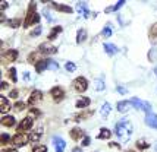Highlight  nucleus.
Listing matches in <instances>:
<instances>
[{
    "label": "nucleus",
    "instance_id": "obj_37",
    "mask_svg": "<svg viewBox=\"0 0 157 152\" xmlns=\"http://www.w3.org/2000/svg\"><path fill=\"white\" fill-rule=\"evenodd\" d=\"M110 35H112V28L106 27L104 29H103V37H106V38H107V37H110Z\"/></svg>",
    "mask_w": 157,
    "mask_h": 152
},
{
    "label": "nucleus",
    "instance_id": "obj_41",
    "mask_svg": "<svg viewBox=\"0 0 157 152\" xmlns=\"http://www.w3.org/2000/svg\"><path fill=\"white\" fill-rule=\"evenodd\" d=\"M15 108H16L18 111L24 110V108H25V104H24V103H21V101H18V103H16V105H15Z\"/></svg>",
    "mask_w": 157,
    "mask_h": 152
},
{
    "label": "nucleus",
    "instance_id": "obj_8",
    "mask_svg": "<svg viewBox=\"0 0 157 152\" xmlns=\"http://www.w3.org/2000/svg\"><path fill=\"white\" fill-rule=\"evenodd\" d=\"M53 145H55L56 152H63L65 148H66V142H65L62 138L56 136V138H53Z\"/></svg>",
    "mask_w": 157,
    "mask_h": 152
},
{
    "label": "nucleus",
    "instance_id": "obj_51",
    "mask_svg": "<svg viewBox=\"0 0 157 152\" xmlns=\"http://www.w3.org/2000/svg\"><path fill=\"white\" fill-rule=\"evenodd\" d=\"M28 79H29V73H28V72H25V81H28Z\"/></svg>",
    "mask_w": 157,
    "mask_h": 152
},
{
    "label": "nucleus",
    "instance_id": "obj_28",
    "mask_svg": "<svg viewBox=\"0 0 157 152\" xmlns=\"http://www.w3.org/2000/svg\"><path fill=\"white\" fill-rule=\"evenodd\" d=\"M29 139H31V142H38L41 139V130L31 133V135H29Z\"/></svg>",
    "mask_w": 157,
    "mask_h": 152
},
{
    "label": "nucleus",
    "instance_id": "obj_4",
    "mask_svg": "<svg viewBox=\"0 0 157 152\" xmlns=\"http://www.w3.org/2000/svg\"><path fill=\"white\" fill-rule=\"evenodd\" d=\"M28 142H31V139H29V135H25V133H18L12 138V145L16 148L25 146Z\"/></svg>",
    "mask_w": 157,
    "mask_h": 152
},
{
    "label": "nucleus",
    "instance_id": "obj_24",
    "mask_svg": "<svg viewBox=\"0 0 157 152\" xmlns=\"http://www.w3.org/2000/svg\"><path fill=\"white\" fill-rule=\"evenodd\" d=\"M62 29H63L62 27H55L53 29H52V32L48 34V40H50V41H52V40H55L56 37H57V35L62 32Z\"/></svg>",
    "mask_w": 157,
    "mask_h": 152
},
{
    "label": "nucleus",
    "instance_id": "obj_33",
    "mask_svg": "<svg viewBox=\"0 0 157 152\" xmlns=\"http://www.w3.org/2000/svg\"><path fill=\"white\" fill-rule=\"evenodd\" d=\"M41 116V111L37 110V108H31L29 110V117H40Z\"/></svg>",
    "mask_w": 157,
    "mask_h": 152
},
{
    "label": "nucleus",
    "instance_id": "obj_5",
    "mask_svg": "<svg viewBox=\"0 0 157 152\" xmlns=\"http://www.w3.org/2000/svg\"><path fill=\"white\" fill-rule=\"evenodd\" d=\"M74 88H75L78 92H84V91H87V88H88V82H87V79H85V78H82V76L76 78L75 81H74Z\"/></svg>",
    "mask_w": 157,
    "mask_h": 152
},
{
    "label": "nucleus",
    "instance_id": "obj_50",
    "mask_svg": "<svg viewBox=\"0 0 157 152\" xmlns=\"http://www.w3.org/2000/svg\"><path fill=\"white\" fill-rule=\"evenodd\" d=\"M72 152H82V149L81 148H74V151Z\"/></svg>",
    "mask_w": 157,
    "mask_h": 152
},
{
    "label": "nucleus",
    "instance_id": "obj_46",
    "mask_svg": "<svg viewBox=\"0 0 157 152\" xmlns=\"http://www.w3.org/2000/svg\"><path fill=\"white\" fill-rule=\"evenodd\" d=\"M109 146L110 148H115V149H119V143H115V142H110Z\"/></svg>",
    "mask_w": 157,
    "mask_h": 152
},
{
    "label": "nucleus",
    "instance_id": "obj_48",
    "mask_svg": "<svg viewBox=\"0 0 157 152\" xmlns=\"http://www.w3.org/2000/svg\"><path fill=\"white\" fill-rule=\"evenodd\" d=\"M7 89V83L6 82H2V91H5Z\"/></svg>",
    "mask_w": 157,
    "mask_h": 152
},
{
    "label": "nucleus",
    "instance_id": "obj_29",
    "mask_svg": "<svg viewBox=\"0 0 157 152\" xmlns=\"http://www.w3.org/2000/svg\"><path fill=\"white\" fill-rule=\"evenodd\" d=\"M148 60L150 62H156L157 60V49H151L148 51Z\"/></svg>",
    "mask_w": 157,
    "mask_h": 152
},
{
    "label": "nucleus",
    "instance_id": "obj_12",
    "mask_svg": "<svg viewBox=\"0 0 157 152\" xmlns=\"http://www.w3.org/2000/svg\"><path fill=\"white\" fill-rule=\"evenodd\" d=\"M52 97H53L55 101H60V100H63V97H65V92H63V89H62L60 86H55V88L52 89Z\"/></svg>",
    "mask_w": 157,
    "mask_h": 152
},
{
    "label": "nucleus",
    "instance_id": "obj_22",
    "mask_svg": "<svg viewBox=\"0 0 157 152\" xmlns=\"http://www.w3.org/2000/svg\"><path fill=\"white\" fill-rule=\"evenodd\" d=\"M123 5H125V2H123V0H121V2H117L116 5H113V6L107 7V9H104V12H106V13H110V12H116V10H119V9H121V6H123Z\"/></svg>",
    "mask_w": 157,
    "mask_h": 152
},
{
    "label": "nucleus",
    "instance_id": "obj_44",
    "mask_svg": "<svg viewBox=\"0 0 157 152\" xmlns=\"http://www.w3.org/2000/svg\"><path fill=\"white\" fill-rule=\"evenodd\" d=\"M18 95H19V92L16 89H13L12 92H10V98H18Z\"/></svg>",
    "mask_w": 157,
    "mask_h": 152
},
{
    "label": "nucleus",
    "instance_id": "obj_10",
    "mask_svg": "<svg viewBox=\"0 0 157 152\" xmlns=\"http://www.w3.org/2000/svg\"><path fill=\"white\" fill-rule=\"evenodd\" d=\"M41 100H43V92L38 89H34V92L29 95V100H28V103L29 104H37L40 103Z\"/></svg>",
    "mask_w": 157,
    "mask_h": 152
},
{
    "label": "nucleus",
    "instance_id": "obj_36",
    "mask_svg": "<svg viewBox=\"0 0 157 152\" xmlns=\"http://www.w3.org/2000/svg\"><path fill=\"white\" fill-rule=\"evenodd\" d=\"M33 152H47V148H46L44 145H38L33 149Z\"/></svg>",
    "mask_w": 157,
    "mask_h": 152
},
{
    "label": "nucleus",
    "instance_id": "obj_42",
    "mask_svg": "<svg viewBox=\"0 0 157 152\" xmlns=\"http://www.w3.org/2000/svg\"><path fill=\"white\" fill-rule=\"evenodd\" d=\"M150 32H151V35H154V37H157V22L151 27V29H150Z\"/></svg>",
    "mask_w": 157,
    "mask_h": 152
},
{
    "label": "nucleus",
    "instance_id": "obj_16",
    "mask_svg": "<svg viewBox=\"0 0 157 152\" xmlns=\"http://www.w3.org/2000/svg\"><path fill=\"white\" fill-rule=\"evenodd\" d=\"M104 51L109 56H113L117 53V47L115 44H112V42H104Z\"/></svg>",
    "mask_w": 157,
    "mask_h": 152
},
{
    "label": "nucleus",
    "instance_id": "obj_21",
    "mask_svg": "<svg viewBox=\"0 0 157 152\" xmlns=\"http://www.w3.org/2000/svg\"><path fill=\"white\" fill-rule=\"evenodd\" d=\"M85 40H87V31L85 29H78V32H76V42L81 44Z\"/></svg>",
    "mask_w": 157,
    "mask_h": 152
},
{
    "label": "nucleus",
    "instance_id": "obj_13",
    "mask_svg": "<svg viewBox=\"0 0 157 152\" xmlns=\"http://www.w3.org/2000/svg\"><path fill=\"white\" fill-rule=\"evenodd\" d=\"M131 107H132V105H131L129 101H119L116 105V108L119 113H128V110H129Z\"/></svg>",
    "mask_w": 157,
    "mask_h": 152
},
{
    "label": "nucleus",
    "instance_id": "obj_2",
    "mask_svg": "<svg viewBox=\"0 0 157 152\" xmlns=\"http://www.w3.org/2000/svg\"><path fill=\"white\" fill-rule=\"evenodd\" d=\"M40 22V15L35 12V3H29V9L27 12V18H25V22H24V27L28 28L33 24H38Z\"/></svg>",
    "mask_w": 157,
    "mask_h": 152
},
{
    "label": "nucleus",
    "instance_id": "obj_17",
    "mask_svg": "<svg viewBox=\"0 0 157 152\" xmlns=\"http://www.w3.org/2000/svg\"><path fill=\"white\" fill-rule=\"evenodd\" d=\"M0 123L3 126H6V127H12L15 125V117H12V116H3L2 120H0Z\"/></svg>",
    "mask_w": 157,
    "mask_h": 152
},
{
    "label": "nucleus",
    "instance_id": "obj_1",
    "mask_svg": "<svg viewBox=\"0 0 157 152\" xmlns=\"http://www.w3.org/2000/svg\"><path fill=\"white\" fill-rule=\"evenodd\" d=\"M115 133H116V136L122 142H128L131 135H132V125H131V121H128V120L117 121L115 125Z\"/></svg>",
    "mask_w": 157,
    "mask_h": 152
},
{
    "label": "nucleus",
    "instance_id": "obj_52",
    "mask_svg": "<svg viewBox=\"0 0 157 152\" xmlns=\"http://www.w3.org/2000/svg\"><path fill=\"white\" fill-rule=\"evenodd\" d=\"M154 73H156V76H157V67H156V69H154Z\"/></svg>",
    "mask_w": 157,
    "mask_h": 152
},
{
    "label": "nucleus",
    "instance_id": "obj_49",
    "mask_svg": "<svg viewBox=\"0 0 157 152\" xmlns=\"http://www.w3.org/2000/svg\"><path fill=\"white\" fill-rule=\"evenodd\" d=\"M2 152H18L16 149H13V148H10V149H3Z\"/></svg>",
    "mask_w": 157,
    "mask_h": 152
},
{
    "label": "nucleus",
    "instance_id": "obj_30",
    "mask_svg": "<svg viewBox=\"0 0 157 152\" xmlns=\"http://www.w3.org/2000/svg\"><path fill=\"white\" fill-rule=\"evenodd\" d=\"M137 146L140 148V149H147V148H150V145H148V143H147L144 139H140V140H138V142H137Z\"/></svg>",
    "mask_w": 157,
    "mask_h": 152
},
{
    "label": "nucleus",
    "instance_id": "obj_32",
    "mask_svg": "<svg viewBox=\"0 0 157 152\" xmlns=\"http://www.w3.org/2000/svg\"><path fill=\"white\" fill-rule=\"evenodd\" d=\"M65 69L68 70V72H75V70H76L75 63H72V62H66V64H65Z\"/></svg>",
    "mask_w": 157,
    "mask_h": 152
},
{
    "label": "nucleus",
    "instance_id": "obj_38",
    "mask_svg": "<svg viewBox=\"0 0 157 152\" xmlns=\"http://www.w3.org/2000/svg\"><path fill=\"white\" fill-rule=\"evenodd\" d=\"M19 24H21L19 19H12V21H9V25H10L12 28H18L19 27Z\"/></svg>",
    "mask_w": 157,
    "mask_h": 152
},
{
    "label": "nucleus",
    "instance_id": "obj_14",
    "mask_svg": "<svg viewBox=\"0 0 157 152\" xmlns=\"http://www.w3.org/2000/svg\"><path fill=\"white\" fill-rule=\"evenodd\" d=\"M10 110V103L7 101V98H5L3 95L0 97V111L2 113H7Z\"/></svg>",
    "mask_w": 157,
    "mask_h": 152
},
{
    "label": "nucleus",
    "instance_id": "obj_31",
    "mask_svg": "<svg viewBox=\"0 0 157 152\" xmlns=\"http://www.w3.org/2000/svg\"><path fill=\"white\" fill-rule=\"evenodd\" d=\"M9 76H10L12 82H18V78H16V69H15V67H10V69H9Z\"/></svg>",
    "mask_w": 157,
    "mask_h": 152
},
{
    "label": "nucleus",
    "instance_id": "obj_27",
    "mask_svg": "<svg viewBox=\"0 0 157 152\" xmlns=\"http://www.w3.org/2000/svg\"><path fill=\"white\" fill-rule=\"evenodd\" d=\"M46 62H47V69H50V70H57V69H59V64H57L55 60H52V59H47Z\"/></svg>",
    "mask_w": 157,
    "mask_h": 152
},
{
    "label": "nucleus",
    "instance_id": "obj_34",
    "mask_svg": "<svg viewBox=\"0 0 157 152\" xmlns=\"http://www.w3.org/2000/svg\"><path fill=\"white\" fill-rule=\"evenodd\" d=\"M7 142H12V139H10V136L7 133H3L2 135V145H6Z\"/></svg>",
    "mask_w": 157,
    "mask_h": 152
},
{
    "label": "nucleus",
    "instance_id": "obj_23",
    "mask_svg": "<svg viewBox=\"0 0 157 152\" xmlns=\"http://www.w3.org/2000/svg\"><path fill=\"white\" fill-rule=\"evenodd\" d=\"M46 69H47V62L46 60H40V62L35 64V72L37 73H41V72H44Z\"/></svg>",
    "mask_w": 157,
    "mask_h": 152
},
{
    "label": "nucleus",
    "instance_id": "obj_18",
    "mask_svg": "<svg viewBox=\"0 0 157 152\" xmlns=\"http://www.w3.org/2000/svg\"><path fill=\"white\" fill-rule=\"evenodd\" d=\"M5 59H6L7 62H15L16 59H18V51L16 50H9L5 53Z\"/></svg>",
    "mask_w": 157,
    "mask_h": 152
},
{
    "label": "nucleus",
    "instance_id": "obj_54",
    "mask_svg": "<svg viewBox=\"0 0 157 152\" xmlns=\"http://www.w3.org/2000/svg\"><path fill=\"white\" fill-rule=\"evenodd\" d=\"M125 152H135V151H125Z\"/></svg>",
    "mask_w": 157,
    "mask_h": 152
},
{
    "label": "nucleus",
    "instance_id": "obj_35",
    "mask_svg": "<svg viewBox=\"0 0 157 152\" xmlns=\"http://www.w3.org/2000/svg\"><path fill=\"white\" fill-rule=\"evenodd\" d=\"M96 85H97V91H103V89H104V82H103V79H97Z\"/></svg>",
    "mask_w": 157,
    "mask_h": 152
},
{
    "label": "nucleus",
    "instance_id": "obj_47",
    "mask_svg": "<svg viewBox=\"0 0 157 152\" xmlns=\"http://www.w3.org/2000/svg\"><path fill=\"white\" fill-rule=\"evenodd\" d=\"M7 7V2H2V10H5Z\"/></svg>",
    "mask_w": 157,
    "mask_h": 152
},
{
    "label": "nucleus",
    "instance_id": "obj_39",
    "mask_svg": "<svg viewBox=\"0 0 157 152\" xmlns=\"http://www.w3.org/2000/svg\"><path fill=\"white\" fill-rule=\"evenodd\" d=\"M40 34H41V27H37L34 31L31 32V37H38Z\"/></svg>",
    "mask_w": 157,
    "mask_h": 152
},
{
    "label": "nucleus",
    "instance_id": "obj_9",
    "mask_svg": "<svg viewBox=\"0 0 157 152\" xmlns=\"http://www.w3.org/2000/svg\"><path fill=\"white\" fill-rule=\"evenodd\" d=\"M145 125L148 126V127H153V129L157 130V114H154V113L147 114V117H145Z\"/></svg>",
    "mask_w": 157,
    "mask_h": 152
},
{
    "label": "nucleus",
    "instance_id": "obj_7",
    "mask_svg": "<svg viewBox=\"0 0 157 152\" xmlns=\"http://www.w3.org/2000/svg\"><path fill=\"white\" fill-rule=\"evenodd\" d=\"M38 50H40V53H43V54H55V53H57V49H56L55 45H52L50 42H43L40 47H38Z\"/></svg>",
    "mask_w": 157,
    "mask_h": 152
},
{
    "label": "nucleus",
    "instance_id": "obj_3",
    "mask_svg": "<svg viewBox=\"0 0 157 152\" xmlns=\"http://www.w3.org/2000/svg\"><path fill=\"white\" fill-rule=\"evenodd\" d=\"M131 105L134 107V108H137V110H143L145 113H148L150 114L151 111V104L148 101H144V100H140V98H132L129 101Z\"/></svg>",
    "mask_w": 157,
    "mask_h": 152
},
{
    "label": "nucleus",
    "instance_id": "obj_43",
    "mask_svg": "<svg viewBox=\"0 0 157 152\" xmlns=\"http://www.w3.org/2000/svg\"><path fill=\"white\" fill-rule=\"evenodd\" d=\"M117 92L122 94V95H125V94H126V89H125L123 86H117Z\"/></svg>",
    "mask_w": 157,
    "mask_h": 152
},
{
    "label": "nucleus",
    "instance_id": "obj_40",
    "mask_svg": "<svg viewBox=\"0 0 157 152\" xmlns=\"http://www.w3.org/2000/svg\"><path fill=\"white\" fill-rule=\"evenodd\" d=\"M28 60H29V63H34L35 62V64H37V53H33V54L29 56V57H28Z\"/></svg>",
    "mask_w": 157,
    "mask_h": 152
},
{
    "label": "nucleus",
    "instance_id": "obj_15",
    "mask_svg": "<svg viewBox=\"0 0 157 152\" xmlns=\"http://www.w3.org/2000/svg\"><path fill=\"white\" fill-rule=\"evenodd\" d=\"M52 6L55 7L56 10H59V12H65V13H72L74 12V9L69 6H65V5H59V3H52Z\"/></svg>",
    "mask_w": 157,
    "mask_h": 152
},
{
    "label": "nucleus",
    "instance_id": "obj_25",
    "mask_svg": "<svg viewBox=\"0 0 157 152\" xmlns=\"http://www.w3.org/2000/svg\"><path fill=\"white\" fill-rule=\"evenodd\" d=\"M110 110H112V105H110L109 103H106L101 107V110H100V113H101V117L103 118L107 117V116H109V113H110Z\"/></svg>",
    "mask_w": 157,
    "mask_h": 152
},
{
    "label": "nucleus",
    "instance_id": "obj_6",
    "mask_svg": "<svg viewBox=\"0 0 157 152\" xmlns=\"http://www.w3.org/2000/svg\"><path fill=\"white\" fill-rule=\"evenodd\" d=\"M33 127V117H25L21 120L19 126H18V133H24L25 130H29Z\"/></svg>",
    "mask_w": 157,
    "mask_h": 152
},
{
    "label": "nucleus",
    "instance_id": "obj_19",
    "mask_svg": "<svg viewBox=\"0 0 157 152\" xmlns=\"http://www.w3.org/2000/svg\"><path fill=\"white\" fill-rule=\"evenodd\" d=\"M69 135H71V138L74 139V140H78L79 138H82L84 132H82L81 129H79V127H74V129L71 130V133H69Z\"/></svg>",
    "mask_w": 157,
    "mask_h": 152
},
{
    "label": "nucleus",
    "instance_id": "obj_11",
    "mask_svg": "<svg viewBox=\"0 0 157 152\" xmlns=\"http://www.w3.org/2000/svg\"><path fill=\"white\" fill-rule=\"evenodd\" d=\"M76 12L79 15H82L84 18H96V13H91V12H88V9L85 7V5H78V7H76Z\"/></svg>",
    "mask_w": 157,
    "mask_h": 152
},
{
    "label": "nucleus",
    "instance_id": "obj_45",
    "mask_svg": "<svg viewBox=\"0 0 157 152\" xmlns=\"http://www.w3.org/2000/svg\"><path fill=\"white\" fill-rule=\"evenodd\" d=\"M82 145L88 146L90 145V138H87V136H85V138H84V140H82Z\"/></svg>",
    "mask_w": 157,
    "mask_h": 152
},
{
    "label": "nucleus",
    "instance_id": "obj_26",
    "mask_svg": "<svg viewBox=\"0 0 157 152\" xmlns=\"http://www.w3.org/2000/svg\"><path fill=\"white\" fill-rule=\"evenodd\" d=\"M110 136H112V133H110L109 129H101L97 138H98V139H109Z\"/></svg>",
    "mask_w": 157,
    "mask_h": 152
},
{
    "label": "nucleus",
    "instance_id": "obj_20",
    "mask_svg": "<svg viewBox=\"0 0 157 152\" xmlns=\"http://www.w3.org/2000/svg\"><path fill=\"white\" fill-rule=\"evenodd\" d=\"M90 98H87V97H84V98H79L78 101H76V108H85V107H88L90 105Z\"/></svg>",
    "mask_w": 157,
    "mask_h": 152
},
{
    "label": "nucleus",
    "instance_id": "obj_53",
    "mask_svg": "<svg viewBox=\"0 0 157 152\" xmlns=\"http://www.w3.org/2000/svg\"><path fill=\"white\" fill-rule=\"evenodd\" d=\"M154 152H157V145H156V148H154Z\"/></svg>",
    "mask_w": 157,
    "mask_h": 152
}]
</instances>
